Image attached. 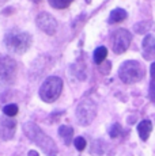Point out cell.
I'll return each instance as SVG.
<instances>
[{
    "mask_svg": "<svg viewBox=\"0 0 155 156\" xmlns=\"http://www.w3.org/2000/svg\"><path fill=\"white\" fill-rule=\"evenodd\" d=\"M132 41L131 31L125 29L114 30L112 34V49L116 55H121L129 48V44Z\"/></svg>",
    "mask_w": 155,
    "mask_h": 156,
    "instance_id": "8992f818",
    "label": "cell"
},
{
    "mask_svg": "<svg viewBox=\"0 0 155 156\" xmlns=\"http://www.w3.org/2000/svg\"><path fill=\"white\" fill-rule=\"evenodd\" d=\"M150 73H151V76L155 79V61L151 64V67H150Z\"/></svg>",
    "mask_w": 155,
    "mask_h": 156,
    "instance_id": "44dd1931",
    "label": "cell"
},
{
    "mask_svg": "<svg viewBox=\"0 0 155 156\" xmlns=\"http://www.w3.org/2000/svg\"><path fill=\"white\" fill-rule=\"evenodd\" d=\"M153 55H155V46H154V50H153Z\"/></svg>",
    "mask_w": 155,
    "mask_h": 156,
    "instance_id": "cb8c5ba5",
    "label": "cell"
},
{
    "mask_svg": "<svg viewBox=\"0 0 155 156\" xmlns=\"http://www.w3.org/2000/svg\"><path fill=\"white\" fill-rule=\"evenodd\" d=\"M127 11L123 10V8H114V10H112V12L109 15V19L108 22L109 23H117V22H121V20H124L125 18H127Z\"/></svg>",
    "mask_w": 155,
    "mask_h": 156,
    "instance_id": "7c38bea8",
    "label": "cell"
},
{
    "mask_svg": "<svg viewBox=\"0 0 155 156\" xmlns=\"http://www.w3.org/2000/svg\"><path fill=\"white\" fill-rule=\"evenodd\" d=\"M106 56H108V49H106L105 46H98L97 49L94 50V55H93L94 62L95 64H101V62L106 58Z\"/></svg>",
    "mask_w": 155,
    "mask_h": 156,
    "instance_id": "5bb4252c",
    "label": "cell"
},
{
    "mask_svg": "<svg viewBox=\"0 0 155 156\" xmlns=\"http://www.w3.org/2000/svg\"><path fill=\"white\" fill-rule=\"evenodd\" d=\"M148 97L153 103H155V80L150 83V88H148Z\"/></svg>",
    "mask_w": 155,
    "mask_h": 156,
    "instance_id": "ffe728a7",
    "label": "cell"
},
{
    "mask_svg": "<svg viewBox=\"0 0 155 156\" xmlns=\"http://www.w3.org/2000/svg\"><path fill=\"white\" fill-rule=\"evenodd\" d=\"M31 2H34V3H38V2H41V0H31Z\"/></svg>",
    "mask_w": 155,
    "mask_h": 156,
    "instance_id": "603a6c76",
    "label": "cell"
},
{
    "mask_svg": "<svg viewBox=\"0 0 155 156\" xmlns=\"http://www.w3.org/2000/svg\"><path fill=\"white\" fill-rule=\"evenodd\" d=\"M48 2H49V4L53 8H59L60 10V8H67L74 0H48Z\"/></svg>",
    "mask_w": 155,
    "mask_h": 156,
    "instance_id": "9a60e30c",
    "label": "cell"
},
{
    "mask_svg": "<svg viewBox=\"0 0 155 156\" xmlns=\"http://www.w3.org/2000/svg\"><path fill=\"white\" fill-rule=\"evenodd\" d=\"M16 75V61L10 56L0 57V79L5 83H11Z\"/></svg>",
    "mask_w": 155,
    "mask_h": 156,
    "instance_id": "52a82bcc",
    "label": "cell"
},
{
    "mask_svg": "<svg viewBox=\"0 0 155 156\" xmlns=\"http://www.w3.org/2000/svg\"><path fill=\"white\" fill-rule=\"evenodd\" d=\"M23 132H25V134L33 143L37 144L42 149L44 154H46L48 156H56V154H57V147H56L55 141L46 133H44L37 124H34V122H26V124H23Z\"/></svg>",
    "mask_w": 155,
    "mask_h": 156,
    "instance_id": "6da1fadb",
    "label": "cell"
},
{
    "mask_svg": "<svg viewBox=\"0 0 155 156\" xmlns=\"http://www.w3.org/2000/svg\"><path fill=\"white\" fill-rule=\"evenodd\" d=\"M95 114H97V105L93 99L90 98H86L78 105L76 107V112H75V115H76V119L82 126H87L90 125L91 122L94 121L95 118Z\"/></svg>",
    "mask_w": 155,
    "mask_h": 156,
    "instance_id": "5b68a950",
    "label": "cell"
},
{
    "mask_svg": "<svg viewBox=\"0 0 155 156\" xmlns=\"http://www.w3.org/2000/svg\"><path fill=\"white\" fill-rule=\"evenodd\" d=\"M3 113H4V115H7V117H15L18 114V106L15 103L5 105V106L3 107Z\"/></svg>",
    "mask_w": 155,
    "mask_h": 156,
    "instance_id": "2e32d148",
    "label": "cell"
},
{
    "mask_svg": "<svg viewBox=\"0 0 155 156\" xmlns=\"http://www.w3.org/2000/svg\"><path fill=\"white\" fill-rule=\"evenodd\" d=\"M144 76V68L136 60H127L118 68V77L125 84H133Z\"/></svg>",
    "mask_w": 155,
    "mask_h": 156,
    "instance_id": "3957f363",
    "label": "cell"
},
{
    "mask_svg": "<svg viewBox=\"0 0 155 156\" xmlns=\"http://www.w3.org/2000/svg\"><path fill=\"white\" fill-rule=\"evenodd\" d=\"M59 136L64 140L65 144H70L72 141V137H74V129L71 126H67V125H61L59 128Z\"/></svg>",
    "mask_w": 155,
    "mask_h": 156,
    "instance_id": "4fadbf2b",
    "label": "cell"
},
{
    "mask_svg": "<svg viewBox=\"0 0 155 156\" xmlns=\"http://www.w3.org/2000/svg\"><path fill=\"white\" fill-rule=\"evenodd\" d=\"M29 156H38V154L35 151H30L29 152Z\"/></svg>",
    "mask_w": 155,
    "mask_h": 156,
    "instance_id": "7402d4cb",
    "label": "cell"
},
{
    "mask_svg": "<svg viewBox=\"0 0 155 156\" xmlns=\"http://www.w3.org/2000/svg\"><path fill=\"white\" fill-rule=\"evenodd\" d=\"M151 130H153V124H151L150 119H143L142 122H139V125H138V133H139L140 139H142L143 141H146V140L148 139Z\"/></svg>",
    "mask_w": 155,
    "mask_h": 156,
    "instance_id": "30bf717a",
    "label": "cell"
},
{
    "mask_svg": "<svg viewBox=\"0 0 155 156\" xmlns=\"http://www.w3.org/2000/svg\"><path fill=\"white\" fill-rule=\"evenodd\" d=\"M35 23H37L38 29H41L45 34H55L57 30V22H56L55 16H52L48 12H40L35 18Z\"/></svg>",
    "mask_w": 155,
    "mask_h": 156,
    "instance_id": "ba28073f",
    "label": "cell"
},
{
    "mask_svg": "<svg viewBox=\"0 0 155 156\" xmlns=\"http://www.w3.org/2000/svg\"><path fill=\"white\" fill-rule=\"evenodd\" d=\"M151 27V23L150 22H140L138 23V25H135V31L136 33H146V31H148V29Z\"/></svg>",
    "mask_w": 155,
    "mask_h": 156,
    "instance_id": "ac0fdd59",
    "label": "cell"
},
{
    "mask_svg": "<svg viewBox=\"0 0 155 156\" xmlns=\"http://www.w3.org/2000/svg\"><path fill=\"white\" fill-rule=\"evenodd\" d=\"M143 50H144L146 53V57H150V55L153 53L154 50V46H155V37L153 34H147L144 37V40H143Z\"/></svg>",
    "mask_w": 155,
    "mask_h": 156,
    "instance_id": "8fae6325",
    "label": "cell"
},
{
    "mask_svg": "<svg viewBox=\"0 0 155 156\" xmlns=\"http://www.w3.org/2000/svg\"><path fill=\"white\" fill-rule=\"evenodd\" d=\"M4 45L10 52L23 55L31 45V35L22 30H10L4 35Z\"/></svg>",
    "mask_w": 155,
    "mask_h": 156,
    "instance_id": "7a4b0ae2",
    "label": "cell"
},
{
    "mask_svg": "<svg viewBox=\"0 0 155 156\" xmlns=\"http://www.w3.org/2000/svg\"><path fill=\"white\" fill-rule=\"evenodd\" d=\"M63 91V80L59 76H49L44 80V83L40 87L38 95L44 102L52 103L60 97Z\"/></svg>",
    "mask_w": 155,
    "mask_h": 156,
    "instance_id": "277c9868",
    "label": "cell"
},
{
    "mask_svg": "<svg viewBox=\"0 0 155 156\" xmlns=\"http://www.w3.org/2000/svg\"><path fill=\"white\" fill-rule=\"evenodd\" d=\"M121 133V125L120 124H113L112 126L109 129V136L112 137V139H116V137H118Z\"/></svg>",
    "mask_w": 155,
    "mask_h": 156,
    "instance_id": "e0dca14e",
    "label": "cell"
},
{
    "mask_svg": "<svg viewBox=\"0 0 155 156\" xmlns=\"http://www.w3.org/2000/svg\"><path fill=\"white\" fill-rule=\"evenodd\" d=\"M74 145H75V148L78 151H83V149L86 148V140L85 137H76L75 140H74Z\"/></svg>",
    "mask_w": 155,
    "mask_h": 156,
    "instance_id": "d6986e66",
    "label": "cell"
},
{
    "mask_svg": "<svg viewBox=\"0 0 155 156\" xmlns=\"http://www.w3.org/2000/svg\"><path fill=\"white\" fill-rule=\"evenodd\" d=\"M16 128L15 119L10 118V117H2L0 118V139L2 140H10L14 137Z\"/></svg>",
    "mask_w": 155,
    "mask_h": 156,
    "instance_id": "9c48e42d",
    "label": "cell"
}]
</instances>
